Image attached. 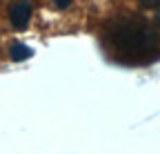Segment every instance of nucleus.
I'll return each instance as SVG.
<instances>
[{
	"mask_svg": "<svg viewBox=\"0 0 160 154\" xmlns=\"http://www.w3.org/2000/svg\"><path fill=\"white\" fill-rule=\"evenodd\" d=\"M107 54L122 65H151L160 58V31L138 16H116L102 31Z\"/></svg>",
	"mask_w": 160,
	"mask_h": 154,
	"instance_id": "nucleus-1",
	"label": "nucleus"
},
{
	"mask_svg": "<svg viewBox=\"0 0 160 154\" xmlns=\"http://www.w3.org/2000/svg\"><path fill=\"white\" fill-rule=\"evenodd\" d=\"M31 18V0H16L9 9V20L16 29H25Z\"/></svg>",
	"mask_w": 160,
	"mask_h": 154,
	"instance_id": "nucleus-2",
	"label": "nucleus"
},
{
	"mask_svg": "<svg viewBox=\"0 0 160 154\" xmlns=\"http://www.w3.org/2000/svg\"><path fill=\"white\" fill-rule=\"evenodd\" d=\"M31 56H33L31 47H27V45H22V43H13V45H11V49H9V58H11V61H16V63L27 61V58H31Z\"/></svg>",
	"mask_w": 160,
	"mask_h": 154,
	"instance_id": "nucleus-3",
	"label": "nucleus"
},
{
	"mask_svg": "<svg viewBox=\"0 0 160 154\" xmlns=\"http://www.w3.org/2000/svg\"><path fill=\"white\" fill-rule=\"evenodd\" d=\"M140 5H142L145 11H149L151 16H156L160 20V0H140Z\"/></svg>",
	"mask_w": 160,
	"mask_h": 154,
	"instance_id": "nucleus-4",
	"label": "nucleus"
},
{
	"mask_svg": "<svg viewBox=\"0 0 160 154\" xmlns=\"http://www.w3.org/2000/svg\"><path fill=\"white\" fill-rule=\"evenodd\" d=\"M71 3H73V0H53V5H56L58 9H67Z\"/></svg>",
	"mask_w": 160,
	"mask_h": 154,
	"instance_id": "nucleus-5",
	"label": "nucleus"
}]
</instances>
